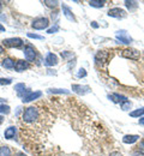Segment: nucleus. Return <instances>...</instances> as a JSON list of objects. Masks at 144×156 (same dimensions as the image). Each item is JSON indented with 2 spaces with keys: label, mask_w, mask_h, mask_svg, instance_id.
I'll list each match as a JSON object with an SVG mask.
<instances>
[{
  "label": "nucleus",
  "mask_w": 144,
  "mask_h": 156,
  "mask_svg": "<svg viewBox=\"0 0 144 156\" xmlns=\"http://www.w3.org/2000/svg\"><path fill=\"white\" fill-rule=\"evenodd\" d=\"M39 109L36 107H28L24 112H23V120L25 122H34L39 119Z\"/></svg>",
  "instance_id": "f257e3e1"
},
{
  "label": "nucleus",
  "mask_w": 144,
  "mask_h": 156,
  "mask_svg": "<svg viewBox=\"0 0 144 156\" xmlns=\"http://www.w3.org/2000/svg\"><path fill=\"white\" fill-rule=\"evenodd\" d=\"M49 25V20L46 18V17H37L33 20L31 23V28L35 29V30H43V29H47Z\"/></svg>",
  "instance_id": "f03ea898"
},
{
  "label": "nucleus",
  "mask_w": 144,
  "mask_h": 156,
  "mask_svg": "<svg viewBox=\"0 0 144 156\" xmlns=\"http://www.w3.org/2000/svg\"><path fill=\"white\" fill-rule=\"evenodd\" d=\"M2 44L7 48H19L24 44V41L21 37H9L2 40Z\"/></svg>",
  "instance_id": "7ed1b4c3"
},
{
  "label": "nucleus",
  "mask_w": 144,
  "mask_h": 156,
  "mask_svg": "<svg viewBox=\"0 0 144 156\" xmlns=\"http://www.w3.org/2000/svg\"><path fill=\"white\" fill-rule=\"evenodd\" d=\"M121 57L131 60H138L141 58V53L135 48H125L124 51H121Z\"/></svg>",
  "instance_id": "20e7f679"
},
{
  "label": "nucleus",
  "mask_w": 144,
  "mask_h": 156,
  "mask_svg": "<svg viewBox=\"0 0 144 156\" xmlns=\"http://www.w3.org/2000/svg\"><path fill=\"white\" fill-rule=\"evenodd\" d=\"M23 52H24L25 60L28 62H31V61H34L36 59V51L31 44H25L24 48H23Z\"/></svg>",
  "instance_id": "39448f33"
},
{
  "label": "nucleus",
  "mask_w": 144,
  "mask_h": 156,
  "mask_svg": "<svg viewBox=\"0 0 144 156\" xmlns=\"http://www.w3.org/2000/svg\"><path fill=\"white\" fill-rule=\"evenodd\" d=\"M41 96H42L41 91H31V90L26 89V91L24 93V95L22 98V101L24 103H26V102H31L34 100H37V98H41Z\"/></svg>",
  "instance_id": "423d86ee"
},
{
  "label": "nucleus",
  "mask_w": 144,
  "mask_h": 156,
  "mask_svg": "<svg viewBox=\"0 0 144 156\" xmlns=\"http://www.w3.org/2000/svg\"><path fill=\"white\" fill-rule=\"evenodd\" d=\"M117 40L119 41V43H124V44H130L132 42V37L127 34L126 30L117 31Z\"/></svg>",
  "instance_id": "0eeeda50"
},
{
  "label": "nucleus",
  "mask_w": 144,
  "mask_h": 156,
  "mask_svg": "<svg viewBox=\"0 0 144 156\" xmlns=\"http://www.w3.org/2000/svg\"><path fill=\"white\" fill-rule=\"evenodd\" d=\"M109 17H113V18H125L126 17V11L123 10V9H120V7H113V9H111L109 11H108V13H107Z\"/></svg>",
  "instance_id": "6e6552de"
},
{
  "label": "nucleus",
  "mask_w": 144,
  "mask_h": 156,
  "mask_svg": "<svg viewBox=\"0 0 144 156\" xmlns=\"http://www.w3.org/2000/svg\"><path fill=\"white\" fill-rule=\"evenodd\" d=\"M58 62H59V59L57 57V54H54V53H48L43 61V64L46 66H55Z\"/></svg>",
  "instance_id": "1a4fd4ad"
},
{
  "label": "nucleus",
  "mask_w": 144,
  "mask_h": 156,
  "mask_svg": "<svg viewBox=\"0 0 144 156\" xmlns=\"http://www.w3.org/2000/svg\"><path fill=\"white\" fill-rule=\"evenodd\" d=\"M72 90L79 95H85L91 91L88 85H81V84H72Z\"/></svg>",
  "instance_id": "9d476101"
},
{
  "label": "nucleus",
  "mask_w": 144,
  "mask_h": 156,
  "mask_svg": "<svg viewBox=\"0 0 144 156\" xmlns=\"http://www.w3.org/2000/svg\"><path fill=\"white\" fill-rule=\"evenodd\" d=\"M61 7H62V13H64V16H65L67 20H70V22H73V23H76V22H77V20H76L75 15L72 13L71 9H70L67 5H65V4H62Z\"/></svg>",
  "instance_id": "9b49d317"
},
{
  "label": "nucleus",
  "mask_w": 144,
  "mask_h": 156,
  "mask_svg": "<svg viewBox=\"0 0 144 156\" xmlns=\"http://www.w3.org/2000/svg\"><path fill=\"white\" fill-rule=\"evenodd\" d=\"M107 59H108V53H107L106 51H100V52L95 55V61H96V64H97V65H101V66L107 61Z\"/></svg>",
  "instance_id": "f8f14e48"
},
{
  "label": "nucleus",
  "mask_w": 144,
  "mask_h": 156,
  "mask_svg": "<svg viewBox=\"0 0 144 156\" xmlns=\"http://www.w3.org/2000/svg\"><path fill=\"white\" fill-rule=\"evenodd\" d=\"M29 69V62L25 60H17L16 61V66H15V71H17V72H23V71H25V70H28Z\"/></svg>",
  "instance_id": "ddd939ff"
},
{
  "label": "nucleus",
  "mask_w": 144,
  "mask_h": 156,
  "mask_svg": "<svg viewBox=\"0 0 144 156\" xmlns=\"http://www.w3.org/2000/svg\"><path fill=\"white\" fill-rule=\"evenodd\" d=\"M1 66H2L4 69L11 70V69H15L16 62H15V60L12 58H5V59H2V61H1Z\"/></svg>",
  "instance_id": "4468645a"
},
{
  "label": "nucleus",
  "mask_w": 144,
  "mask_h": 156,
  "mask_svg": "<svg viewBox=\"0 0 144 156\" xmlns=\"http://www.w3.org/2000/svg\"><path fill=\"white\" fill-rule=\"evenodd\" d=\"M16 133H17V129H16L15 126H10V127H7V129L5 130L4 136H5L6 139H12V138L16 137Z\"/></svg>",
  "instance_id": "2eb2a0df"
},
{
  "label": "nucleus",
  "mask_w": 144,
  "mask_h": 156,
  "mask_svg": "<svg viewBox=\"0 0 144 156\" xmlns=\"http://www.w3.org/2000/svg\"><path fill=\"white\" fill-rule=\"evenodd\" d=\"M108 98L112 100L114 103H123L125 101H127V98H125L124 95H120V94H112V95H108Z\"/></svg>",
  "instance_id": "dca6fc26"
},
{
  "label": "nucleus",
  "mask_w": 144,
  "mask_h": 156,
  "mask_svg": "<svg viewBox=\"0 0 144 156\" xmlns=\"http://www.w3.org/2000/svg\"><path fill=\"white\" fill-rule=\"evenodd\" d=\"M139 139L138 135H126L123 137V142L125 144H133Z\"/></svg>",
  "instance_id": "f3484780"
},
{
  "label": "nucleus",
  "mask_w": 144,
  "mask_h": 156,
  "mask_svg": "<svg viewBox=\"0 0 144 156\" xmlns=\"http://www.w3.org/2000/svg\"><path fill=\"white\" fill-rule=\"evenodd\" d=\"M15 90L17 91V94H18V96H23V94L25 93V90H26V88H25V84L24 83H17L16 85H15Z\"/></svg>",
  "instance_id": "a211bd4d"
},
{
  "label": "nucleus",
  "mask_w": 144,
  "mask_h": 156,
  "mask_svg": "<svg viewBox=\"0 0 144 156\" xmlns=\"http://www.w3.org/2000/svg\"><path fill=\"white\" fill-rule=\"evenodd\" d=\"M104 4H106L104 0H90V1H89V5H90L91 7H97V9L103 7Z\"/></svg>",
  "instance_id": "6ab92c4d"
},
{
  "label": "nucleus",
  "mask_w": 144,
  "mask_h": 156,
  "mask_svg": "<svg viewBox=\"0 0 144 156\" xmlns=\"http://www.w3.org/2000/svg\"><path fill=\"white\" fill-rule=\"evenodd\" d=\"M43 4L49 9H57L59 5V1L57 0H43Z\"/></svg>",
  "instance_id": "aec40b11"
},
{
  "label": "nucleus",
  "mask_w": 144,
  "mask_h": 156,
  "mask_svg": "<svg viewBox=\"0 0 144 156\" xmlns=\"http://www.w3.org/2000/svg\"><path fill=\"white\" fill-rule=\"evenodd\" d=\"M11 149L7 147V145H4V147H0V156H11Z\"/></svg>",
  "instance_id": "412c9836"
},
{
  "label": "nucleus",
  "mask_w": 144,
  "mask_h": 156,
  "mask_svg": "<svg viewBox=\"0 0 144 156\" xmlns=\"http://www.w3.org/2000/svg\"><path fill=\"white\" fill-rule=\"evenodd\" d=\"M125 6H126L130 11H133V10L137 9L138 2H137V1H128V0H126V1H125Z\"/></svg>",
  "instance_id": "4be33fe9"
},
{
  "label": "nucleus",
  "mask_w": 144,
  "mask_h": 156,
  "mask_svg": "<svg viewBox=\"0 0 144 156\" xmlns=\"http://www.w3.org/2000/svg\"><path fill=\"white\" fill-rule=\"evenodd\" d=\"M130 115L133 118H139V117H142V115H144V107L138 108V109H136V111L130 112Z\"/></svg>",
  "instance_id": "5701e85b"
},
{
  "label": "nucleus",
  "mask_w": 144,
  "mask_h": 156,
  "mask_svg": "<svg viewBox=\"0 0 144 156\" xmlns=\"http://www.w3.org/2000/svg\"><path fill=\"white\" fill-rule=\"evenodd\" d=\"M10 112H11V108H10V106H7V105H5V103H1L0 105V114H10Z\"/></svg>",
  "instance_id": "b1692460"
},
{
  "label": "nucleus",
  "mask_w": 144,
  "mask_h": 156,
  "mask_svg": "<svg viewBox=\"0 0 144 156\" xmlns=\"http://www.w3.org/2000/svg\"><path fill=\"white\" fill-rule=\"evenodd\" d=\"M48 93H51V94H68L70 91L66 89H49Z\"/></svg>",
  "instance_id": "393cba45"
},
{
  "label": "nucleus",
  "mask_w": 144,
  "mask_h": 156,
  "mask_svg": "<svg viewBox=\"0 0 144 156\" xmlns=\"http://www.w3.org/2000/svg\"><path fill=\"white\" fill-rule=\"evenodd\" d=\"M131 106H132V103L127 100V101H125V102H123L121 105H120V107H121V109L123 111H128L130 108H131Z\"/></svg>",
  "instance_id": "a878e982"
},
{
  "label": "nucleus",
  "mask_w": 144,
  "mask_h": 156,
  "mask_svg": "<svg viewBox=\"0 0 144 156\" xmlns=\"http://www.w3.org/2000/svg\"><path fill=\"white\" fill-rule=\"evenodd\" d=\"M60 55H61L62 59H68L73 57V53H72V52H68V51H64V52L60 53Z\"/></svg>",
  "instance_id": "bb28decb"
},
{
  "label": "nucleus",
  "mask_w": 144,
  "mask_h": 156,
  "mask_svg": "<svg viewBox=\"0 0 144 156\" xmlns=\"http://www.w3.org/2000/svg\"><path fill=\"white\" fill-rule=\"evenodd\" d=\"M59 29H60V28H59V25H58V24H54L52 28H49V29L47 30V33H48V34H54V33H58V31H59Z\"/></svg>",
  "instance_id": "cd10ccee"
},
{
  "label": "nucleus",
  "mask_w": 144,
  "mask_h": 156,
  "mask_svg": "<svg viewBox=\"0 0 144 156\" xmlns=\"http://www.w3.org/2000/svg\"><path fill=\"white\" fill-rule=\"evenodd\" d=\"M12 83L11 78H0V85H9Z\"/></svg>",
  "instance_id": "c85d7f7f"
},
{
  "label": "nucleus",
  "mask_w": 144,
  "mask_h": 156,
  "mask_svg": "<svg viewBox=\"0 0 144 156\" xmlns=\"http://www.w3.org/2000/svg\"><path fill=\"white\" fill-rule=\"evenodd\" d=\"M26 36H28L29 39L43 40V36H41V35H37V34H33V33H28V34H26Z\"/></svg>",
  "instance_id": "c756f323"
},
{
  "label": "nucleus",
  "mask_w": 144,
  "mask_h": 156,
  "mask_svg": "<svg viewBox=\"0 0 144 156\" xmlns=\"http://www.w3.org/2000/svg\"><path fill=\"white\" fill-rule=\"evenodd\" d=\"M77 77L78 78H83V77H86V71L84 69H79L78 73H77Z\"/></svg>",
  "instance_id": "7c9ffc66"
},
{
  "label": "nucleus",
  "mask_w": 144,
  "mask_h": 156,
  "mask_svg": "<svg viewBox=\"0 0 144 156\" xmlns=\"http://www.w3.org/2000/svg\"><path fill=\"white\" fill-rule=\"evenodd\" d=\"M138 148H139V151L144 153V139H142V140L139 142V145H138Z\"/></svg>",
  "instance_id": "2f4dec72"
},
{
  "label": "nucleus",
  "mask_w": 144,
  "mask_h": 156,
  "mask_svg": "<svg viewBox=\"0 0 144 156\" xmlns=\"http://www.w3.org/2000/svg\"><path fill=\"white\" fill-rule=\"evenodd\" d=\"M132 156H144V153H142V151H135L132 154Z\"/></svg>",
  "instance_id": "473e14b6"
},
{
  "label": "nucleus",
  "mask_w": 144,
  "mask_h": 156,
  "mask_svg": "<svg viewBox=\"0 0 144 156\" xmlns=\"http://www.w3.org/2000/svg\"><path fill=\"white\" fill-rule=\"evenodd\" d=\"M109 156H123V155H121V153H119V151H113V153H111Z\"/></svg>",
  "instance_id": "72a5a7b5"
},
{
  "label": "nucleus",
  "mask_w": 144,
  "mask_h": 156,
  "mask_svg": "<svg viewBox=\"0 0 144 156\" xmlns=\"http://www.w3.org/2000/svg\"><path fill=\"white\" fill-rule=\"evenodd\" d=\"M91 27H93V28H95V29H97V28H99L97 22H91Z\"/></svg>",
  "instance_id": "f704fd0d"
},
{
  "label": "nucleus",
  "mask_w": 144,
  "mask_h": 156,
  "mask_svg": "<svg viewBox=\"0 0 144 156\" xmlns=\"http://www.w3.org/2000/svg\"><path fill=\"white\" fill-rule=\"evenodd\" d=\"M138 124H139V125H142V126H144V117H142L139 120H138Z\"/></svg>",
  "instance_id": "c9c22d12"
},
{
  "label": "nucleus",
  "mask_w": 144,
  "mask_h": 156,
  "mask_svg": "<svg viewBox=\"0 0 144 156\" xmlns=\"http://www.w3.org/2000/svg\"><path fill=\"white\" fill-rule=\"evenodd\" d=\"M2 31H5V27H2V25L0 24V33H2Z\"/></svg>",
  "instance_id": "e433bc0d"
},
{
  "label": "nucleus",
  "mask_w": 144,
  "mask_h": 156,
  "mask_svg": "<svg viewBox=\"0 0 144 156\" xmlns=\"http://www.w3.org/2000/svg\"><path fill=\"white\" fill-rule=\"evenodd\" d=\"M2 121H4V115H0V125L2 124Z\"/></svg>",
  "instance_id": "4c0bfd02"
},
{
  "label": "nucleus",
  "mask_w": 144,
  "mask_h": 156,
  "mask_svg": "<svg viewBox=\"0 0 144 156\" xmlns=\"http://www.w3.org/2000/svg\"><path fill=\"white\" fill-rule=\"evenodd\" d=\"M16 156H26V155H25V154H23V153H17Z\"/></svg>",
  "instance_id": "58836bf2"
},
{
  "label": "nucleus",
  "mask_w": 144,
  "mask_h": 156,
  "mask_svg": "<svg viewBox=\"0 0 144 156\" xmlns=\"http://www.w3.org/2000/svg\"><path fill=\"white\" fill-rule=\"evenodd\" d=\"M4 53V48H2V46L0 44V54H2Z\"/></svg>",
  "instance_id": "ea45409f"
},
{
  "label": "nucleus",
  "mask_w": 144,
  "mask_h": 156,
  "mask_svg": "<svg viewBox=\"0 0 144 156\" xmlns=\"http://www.w3.org/2000/svg\"><path fill=\"white\" fill-rule=\"evenodd\" d=\"M0 102H2V103H5V102H6V98H0Z\"/></svg>",
  "instance_id": "a19ab883"
},
{
  "label": "nucleus",
  "mask_w": 144,
  "mask_h": 156,
  "mask_svg": "<svg viewBox=\"0 0 144 156\" xmlns=\"http://www.w3.org/2000/svg\"><path fill=\"white\" fill-rule=\"evenodd\" d=\"M1 10H2V2L0 1V12H1Z\"/></svg>",
  "instance_id": "79ce46f5"
}]
</instances>
